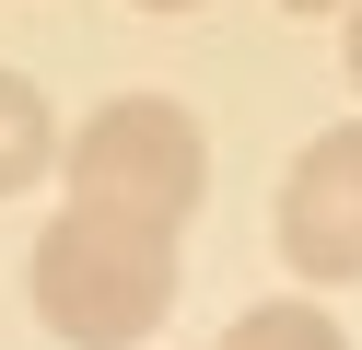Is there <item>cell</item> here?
<instances>
[{"label": "cell", "instance_id": "3", "mask_svg": "<svg viewBox=\"0 0 362 350\" xmlns=\"http://www.w3.org/2000/svg\"><path fill=\"white\" fill-rule=\"evenodd\" d=\"M281 257L315 292L362 280V117H339V129H315L292 152V175H281Z\"/></svg>", "mask_w": 362, "mask_h": 350}, {"label": "cell", "instance_id": "7", "mask_svg": "<svg viewBox=\"0 0 362 350\" xmlns=\"http://www.w3.org/2000/svg\"><path fill=\"white\" fill-rule=\"evenodd\" d=\"M141 12H199V0H141Z\"/></svg>", "mask_w": 362, "mask_h": 350}, {"label": "cell", "instance_id": "5", "mask_svg": "<svg viewBox=\"0 0 362 350\" xmlns=\"http://www.w3.org/2000/svg\"><path fill=\"white\" fill-rule=\"evenodd\" d=\"M222 350H351V327H339L327 303H245V315L222 327Z\"/></svg>", "mask_w": 362, "mask_h": 350}, {"label": "cell", "instance_id": "4", "mask_svg": "<svg viewBox=\"0 0 362 350\" xmlns=\"http://www.w3.org/2000/svg\"><path fill=\"white\" fill-rule=\"evenodd\" d=\"M59 140H71V129L47 117V93H35L24 70H0V199H24V187L59 163Z\"/></svg>", "mask_w": 362, "mask_h": 350}, {"label": "cell", "instance_id": "6", "mask_svg": "<svg viewBox=\"0 0 362 350\" xmlns=\"http://www.w3.org/2000/svg\"><path fill=\"white\" fill-rule=\"evenodd\" d=\"M351 82H362V12H351Z\"/></svg>", "mask_w": 362, "mask_h": 350}, {"label": "cell", "instance_id": "1", "mask_svg": "<svg viewBox=\"0 0 362 350\" xmlns=\"http://www.w3.org/2000/svg\"><path fill=\"white\" fill-rule=\"evenodd\" d=\"M24 292L71 350H141L175 315V233L117 222V210H59L24 257Z\"/></svg>", "mask_w": 362, "mask_h": 350}, {"label": "cell", "instance_id": "8", "mask_svg": "<svg viewBox=\"0 0 362 350\" xmlns=\"http://www.w3.org/2000/svg\"><path fill=\"white\" fill-rule=\"evenodd\" d=\"M281 12H339V0H281Z\"/></svg>", "mask_w": 362, "mask_h": 350}, {"label": "cell", "instance_id": "2", "mask_svg": "<svg viewBox=\"0 0 362 350\" xmlns=\"http://www.w3.org/2000/svg\"><path fill=\"white\" fill-rule=\"evenodd\" d=\"M59 175H71V210H117V222L175 233L211 187V140L175 93H105L71 140H59Z\"/></svg>", "mask_w": 362, "mask_h": 350}]
</instances>
